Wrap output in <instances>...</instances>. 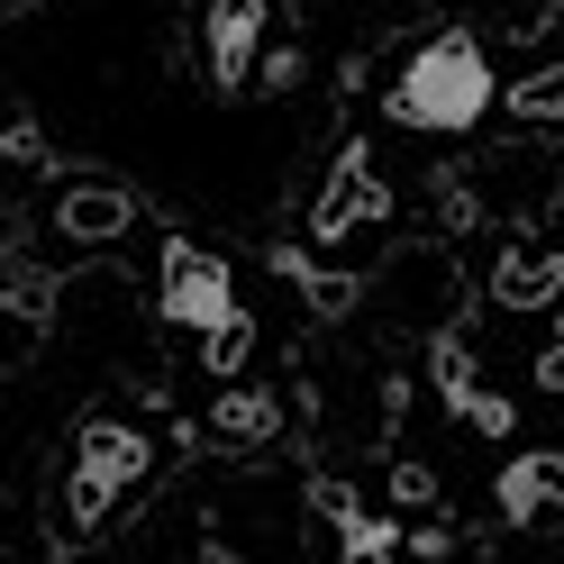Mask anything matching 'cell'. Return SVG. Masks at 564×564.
Instances as JSON below:
<instances>
[{
    "label": "cell",
    "mask_w": 564,
    "mask_h": 564,
    "mask_svg": "<svg viewBox=\"0 0 564 564\" xmlns=\"http://www.w3.org/2000/svg\"><path fill=\"white\" fill-rule=\"evenodd\" d=\"M147 465H155L147 429H128V419H91L83 446H74V474H64V519H74V528H100L137 482H147Z\"/></svg>",
    "instance_id": "3957f363"
},
{
    "label": "cell",
    "mask_w": 564,
    "mask_h": 564,
    "mask_svg": "<svg viewBox=\"0 0 564 564\" xmlns=\"http://www.w3.org/2000/svg\"><path fill=\"white\" fill-rule=\"evenodd\" d=\"M264 19H273V0H209L200 10V55H209V83L219 91H237L246 74H256Z\"/></svg>",
    "instance_id": "277c9868"
},
{
    "label": "cell",
    "mask_w": 564,
    "mask_h": 564,
    "mask_svg": "<svg viewBox=\"0 0 564 564\" xmlns=\"http://www.w3.org/2000/svg\"><path fill=\"white\" fill-rule=\"evenodd\" d=\"M346 564H401L392 528H373V519H346Z\"/></svg>",
    "instance_id": "30bf717a"
},
{
    "label": "cell",
    "mask_w": 564,
    "mask_h": 564,
    "mask_svg": "<svg viewBox=\"0 0 564 564\" xmlns=\"http://www.w3.org/2000/svg\"><path fill=\"white\" fill-rule=\"evenodd\" d=\"M501 510L510 519L564 510V455H519V465H501Z\"/></svg>",
    "instance_id": "ba28073f"
},
{
    "label": "cell",
    "mask_w": 564,
    "mask_h": 564,
    "mask_svg": "<svg viewBox=\"0 0 564 564\" xmlns=\"http://www.w3.org/2000/svg\"><path fill=\"white\" fill-rule=\"evenodd\" d=\"M10 10H46V0H10Z\"/></svg>",
    "instance_id": "4fadbf2b"
},
{
    "label": "cell",
    "mask_w": 564,
    "mask_h": 564,
    "mask_svg": "<svg viewBox=\"0 0 564 564\" xmlns=\"http://www.w3.org/2000/svg\"><path fill=\"white\" fill-rule=\"evenodd\" d=\"M538 373H546L555 392H564V319H555V346H546V356H538Z\"/></svg>",
    "instance_id": "7c38bea8"
},
{
    "label": "cell",
    "mask_w": 564,
    "mask_h": 564,
    "mask_svg": "<svg viewBox=\"0 0 564 564\" xmlns=\"http://www.w3.org/2000/svg\"><path fill=\"white\" fill-rule=\"evenodd\" d=\"M128 219H137V200L119 183H64V200H55V228L83 237V246H110Z\"/></svg>",
    "instance_id": "52a82bcc"
},
{
    "label": "cell",
    "mask_w": 564,
    "mask_h": 564,
    "mask_svg": "<svg viewBox=\"0 0 564 564\" xmlns=\"http://www.w3.org/2000/svg\"><path fill=\"white\" fill-rule=\"evenodd\" d=\"M510 100H519V119H555V110H564V74H546V83H519Z\"/></svg>",
    "instance_id": "8fae6325"
},
{
    "label": "cell",
    "mask_w": 564,
    "mask_h": 564,
    "mask_svg": "<svg viewBox=\"0 0 564 564\" xmlns=\"http://www.w3.org/2000/svg\"><path fill=\"white\" fill-rule=\"evenodd\" d=\"M155 310H164V328H192V337L209 346V365H219V373L246 365V337H256V328H246V310H237V273H228L219 256H200V246L173 237V246H164Z\"/></svg>",
    "instance_id": "7a4b0ae2"
},
{
    "label": "cell",
    "mask_w": 564,
    "mask_h": 564,
    "mask_svg": "<svg viewBox=\"0 0 564 564\" xmlns=\"http://www.w3.org/2000/svg\"><path fill=\"white\" fill-rule=\"evenodd\" d=\"M382 209H392V192L373 183V164H365V147H346L337 155V173H328V200L310 209V237H346V228H365V219H382Z\"/></svg>",
    "instance_id": "5b68a950"
},
{
    "label": "cell",
    "mask_w": 564,
    "mask_h": 564,
    "mask_svg": "<svg viewBox=\"0 0 564 564\" xmlns=\"http://www.w3.org/2000/svg\"><path fill=\"white\" fill-rule=\"evenodd\" d=\"M491 110H501V74H491V46L474 28H437L392 83V119L419 128V137H465Z\"/></svg>",
    "instance_id": "6da1fadb"
},
{
    "label": "cell",
    "mask_w": 564,
    "mask_h": 564,
    "mask_svg": "<svg viewBox=\"0 0 564 564\" xmlns=\"http://www.w3.org/2000/svg\"><path fill=\"white\" fill-rule=\"evenodd\" d=\"M273 429L282 419H273L264 392H219V410H209V437L219 446H273Z\"/></svg>",
    "instance_id": "9c48e42d"
},
{
    "label": "cell",
    "mask_w": 564,
    "mask_h": 564,
    "mask_svg": "<svg viewBox=\"0 0 564 564\" xmlns=\"http://www.w3.org/2000/svg\"><path fill=\"white\" fill-rule=\"evenodd\" d=\"M491 301H501V310H546V301H564V256H555V246H510L501 273H491Z\"/></svg>",
    "instance_id": "8992f818"
}]
</instances>
